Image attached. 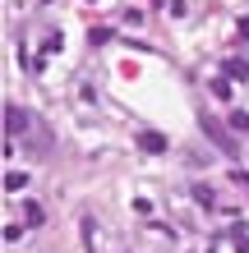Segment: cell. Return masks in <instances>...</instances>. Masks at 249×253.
Listing matches in <instances>:
<instances>
[{
  "label": "cell",
  "mask_w": 249,
  "mask_h": 253,
  "mask_svg": "<svg viewBox=\"0 0 249 253\" xmlns=\"http://www.w3.org/2000/svg\"><path fill=\"white\" fill-rule=\"evenodd\" d=\"M199 125H203V133H208V138H212L217 147H222V152H236V143H231V133H226L222 125H217V120H212V115H203V120H199Z\"/></svg>",
  "instance_id": "6da1fadb"
},
{
  "label": "cell",
  "mask_w": 249,
  "mask_h": 253,
  "mask_svg": "<svg viewBox=\"0 0 249 253\" xmlns=\"http://www.w3.org/2000/svg\"><path fill=\"white\" fill-rule=\"evenodd\" d=\"M139 147H143V152H152V157H157V152H166V133L143 129V133H139Z\"/></svg>",
  "instance_id": "7a4b0ae2"
},
{
  "label": "cell",
  "mask_w": 249,
  "mask_h": 253,
  "mask_svg": "<svg viewBox=\"0 0 249 253\" xmlns=\"http://www.w3.org/2000/svg\"><path fill=\"white\" fill-rule=\"evenodd\" d=\"M5 125H9V138H19V133L28 129V111H23V106H9V115H5Z\"/></svg>",
  "instance_id": "3957f363"
},
{
  "label": "cell",
  "mask_w": 249,
  "mask_h": 253,
  "mask_svg": "<svg viewBox=\"0 0 249 253\" xmlns=\"http://www.w3.org/2000/svg\"><path fill=\"white\" fill-rule=\"evenodd\" d=\"M231 240H236V253H249V230H245V221H231Z\"/></svg>",
  "instance_id": "277c9868"
},
{
  "label": "cell",
  "mask_w": 249,
  "mask_h": 253,
  "mask_svg": "<svg viewBox=\"0 0 249 253\" xmlns=\"http://www.w3.org/2000/svg\"><path fill=\"white\" fill-rule=\"evenodd\" d=\"M23 226H33V230H37V226H47V212H42L37 203H28V207H23Z\"/></svg>",
  "instance_id": "5b68a950"
},
{
  "label": "cell",
  "mask_w": 249,
  "mask_h": 253,
  "mask_svg": "<svg viewBox=\"0 0 249 253\" xmlns=\"http://www.w3.org/2000/svg\"><path fill=\"white\" fill-rule=\"evenodd\" d=\"M194 203H199V207H208V212H212V207H217V193H212L208 184H194Z\"/></svg>",
  "instance_id": "8992f818"
},
{
  "label": "cell",
  "mask_w": 249,
  "mask_h": 253,
  "mask_svg": "<svg viewBox=\"0 0 249 253\" xmlns=\"http://www.w3.org/2000/svg\"><path fill=\"white\" fill-rule=\"evenodd\" d=\"M5 189H9V193H23V189H28V175H23V170H9V175H5Z\"/></svg>",
  "instance_id": "52a82bcc"
},
{
  "label": "cell",
  "mask_w": 249,
  "mask_h": 253,
  "mask_svg": "<svg viewBox=\"0 0 249 253\" xmlns=\"http://www.w3.org/2000/svg\"><path fill=\"white\" fill-rule=\"evenodd\" d=\"M212 92L226 101V97H231V79H212Z\"/></svg>",
  "instance_id": "ba28073f"
},
{
  "label": "cell",
  "mask_w": 249,
  "mask_h": 253,
  "mask_svg": "<svg viewBox=\"0 0 249 253\" xmlns=\"http://www.w3.org/2000/svg\"><path fill=\"white\" fill-rule=\"evenodd\" d=\"M231 125H236V129H245V133H249V111H236V115H231Z\"/></svg>",
  "instance_id": "9c48e42d"
},
{
  "label": "cell",
  "mask_w": 249,
  "mask_h": 253,
  "mask_svg": "<svg viewBox=\"0 0 249 253\" xmlns=\"http://www.w3.org/2000/svg\"><path fill=\"white\" fill-rule=\"evenodd\" d=\"M231 184H240V189L249 193V175H231Z\"/></svg>",
  "instance_id": "30bf717a"
},
{
  "label": "cell",
  "mask_w": 249,
  "mask_h": 253,
  "mask_svg": "<svg viewBox=\"0 0 249 253\" xmlns=\"http://www.w3.org/2000/svg\"><path fill=\"white\" fill-rule=\"evenodd\" d=\"M42 5H51V0H42Z\"/></svg>",
  "instance_id": "8fae6325"
}]
</instances>
